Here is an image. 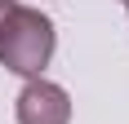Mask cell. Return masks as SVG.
<instances>
[{
  "label": "cell",
  "instance_id": "277c9868",
  "mask_svg": "<svg viewBox=\"0 0 129 124\" xmlns=\"http://www.w3.org/2000/svg\"><path fill=\"white\" fill-rule=\"evenodd\" d=\"M125 5H129V0H125Z\"/></svg>",
  "mask_w": 129,
  "mask_h": 124
},
{
  "label": "cell",
  "instance_id": "3957f363",
  "mask_svg": "<svg viewBox=\"0 0 129 124\" xmlns=\"http://www.w3.org/2000/svg\"><path fill=\"white\" fill-rule=\"evenodd\" d=\"M18 9V5H13V0H0V31H5V22H9V13Z\"/></svg>",
  "mask_w": 129,
  "mask_h": 124
},
{
  "label": "cell",
  "instance_id": "7a4b0ae2",
  "mask_svg": "<svg viewBox=\"0 0 129 124\" xmlns=\"http://www.w3.org/2000/svg\"><path fill=\"white\" fill-rule=\"evenodd\" d=\"M13 115L18 124H71V98H67L62 84L53 80H27L18 102H13Z\"/></svg>",
  "mask_w": 129,
  "mask_h": 124
},
{
  "label": "cell",
  "instance_id": "6da1fadb",
  "mask_svg": "<svg viewBox=\"0 0 129 124\" xmlns=\"http://www.w3.org/2000/svg\"><path fill=\"white\" fill-rule=\"evenodd\" d=\"M53 44H58V36H53V22H49L40 9H27V5H18V9L9 13L5 31H0V67H5V71H13V75H27V80H36V75L49 67Z\"/></svg>",
  "mask_w": 129,
  "mask_h": 124
}]
</instances>
